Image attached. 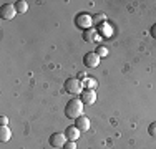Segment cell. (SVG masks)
<instances>
[{
  "mask_svg": "<svg viewBox=\"0 0 156 149\" xmlns=\"http://www.w3.org/2000/svg\"><path fill=\"white\" fill-rule=\"evenodd\" d=\"M63 86H65V91L70 93V95H80L81 89H83V85L78 78H68Z\"/></svg>",
  "mask_w": 156,
  "mask_h": 149,
  "instance_id": "cell-3",
  "label": "cell"
},
{
  "mask_svg": "<svg viewBox=\"0 0 156 149\" xmlns=\"http://www.w3.org/2000/svg\"><path fill=\"white\" fill-rule=\"evenodd\" d=\"M105 20H106V15L105 13H98V15L93 17V25H98V23H101V22H105Z\"/></svg>",
  "mask_w": 156,
  "mask_h": 149,
  "instance_id": "cell-15",
  "label": "cell"
},
{
  "mask_svg": "<svg viewBox=\"0 0 156 149\" xmlns=\"http://www.w3.org/2000/svg\"><path fill=\"white\" fill-rule=\"evenodd\" d=\"M80 99H81V103L87 104V106L95 104V101H96V93H95V89H85V91H81Z\"/></svg>",
  "mask_w": 156,
  "mask_h": 149,
  "instance_id": "cell-7",
  "label": "cell"
},
{
  "mask_svg": "<svg viewBox=\"0 0 156 149\" xmlns=\"http://www.w3.org/2000/svg\"><path fill=\"white\" fill-rule=\"evenodd\" d=\"M7 123H9L7 116H0V126H7Z\"/></svg>",
  "mask_w": 156,
  "mask_h": 149,
  "instance_id": "cell-18",
  "label": "cell"
},
{
  "mask_svg": "<svg viewBox=\"0 0 156 149\" xmlns=\"http://www.w3.org/2000/svg\"><path fill=\"white\" fill-rule=\"evenodd\" d=\"M151 36H153V38H156V23L151 27Z\"/></svg>",
  "mask_w": 156,
  "mask_h": 149,
  "instance_id": "cell-19",
  "label": "cell"
},
{
  "mask_svg": "<svg viewBox=\"0 0 156 149\" xmlns=\"http://www.w3.org/2000/svg\"><path fill=\"white\" fill-rule=\"evenodd\" d=\"M66 141H68V139H66L65 133H53L50 136V146L60 149V147H63L66 144Z\"/></svg>",
  "mask_w": 156,
  "mask_h": 149,
  "instance_id": "cell-4",
  "label": "cell"
},
{
  "mask_svg": "<svg viewBox=\"0 0 156 149\" xmlns=\"http://www.w3.org/2000/svg\"><path fill=\"white\" fill-rule=\"evenodd\" d=\"M15 5V10H17V13H25L28 10V3L25 2V0H18V2L13 3Z\"/></svg>",
  "mask_w": 156,
  "mask_h": 149,
  "instance_id": "cell-13",
  "label": "cell"
},
{
  "mask_svg": "<svg viewBox=\"0 0 156 149\" xmlns=\"http://www.w3.org/2000/svg\"><path fill=\"white\" fill-rule=\"evenodd\" d=\"M75 126L78 129H80V133H85V131H88L90 129V119H88L87 116H80L78 119H75Z\"/></svg>",
  "mask_w": 156,
  "mask_h": 149,
  "instance_id": "cell-8",
  "label": "cell"
},
{
  "mask_svg": "<svg viewBox=\"0 0 156 149\" xmlns=\"http://www.w3.org/2000/svg\"><path fill=\"white\" fill-rule=\"evenodd\" d=\"M10 137H12L10 128H7V126H0V141H2V143H7V141H10Z\"/></svg>",
  "mask_w": 156,
  "mask_h": 149,
  "instance_id": "cell-10",
  "label": "cell"
},
{
  "mask_svg": "<svg viewBox=\"0 0 156 149\" xmlns=\"http://www.w3.org/2000/svg\"><path fill=\"white\" fill-rule=\"evenodd\" d=\"M83 106L80 98H72L65 106V116L70 119H78L80 116H83Z\"/></svg>",
  "mask_w": 156,
  "mask_h": 149,
  "instance_id": "cell-1",
  "label": "cell"
},
{
  "mask_svg": "<svg viewBox=\"0 0 156 149\" xmlns=\"http://www.w3.org/2000/svg\"><path fill=\"white\" fill-rule=\"evenodd\" d=\"M65 136L68 141H76L78 137H80V129H78L76 126H68V128L65 129Z\"/></svg>",
  "mask_w": 156,
  "mask_h": 149,
  "instance_id": "cell-9",
  "label": "cell"
},
{
  "mask_svg": "<svg viewBox=\"0 0 156 149\" xmlns=\"http://www.w3.org/2000/svg\"><path fill=\"white\" fill-rule=\"evenodd\" d=\"M83 65L87 68H96L100 65V57L96 55V51H88L83 57Z\"/></svg>",
  "mask_w": 156,
  "mask_h": 149,
  "instance_id": "cell-5",
  "label": "cell"
},
{
  "mask_svg": "<svg viewBox=\"0 0 156 149\" xmlns=\"http://www.w3.org/2000/svg\"><path fill=\"white\" fill-rule=\"evenodd\" d=\"M96 55H98L100 58H101V57H106V55H108V48L103 47V45H100V47L96 48Z\"/></svg>",
  "mask_w": 156,
  "mask_h": 149,
  "instance_id": "cell-14",
  "label": "cell"
},
{
  "mask_svg": "<svg viewBox=\"0 0 156 149\" xmlns=\"http://www.w3.org/2000/svg\"><path fill=\"white\" fill-rule=\"evenodd\" d=\"M148 134L153 136V137H156V123H151V124L148 126Z\"/></svg>",
  "mask_w": 156,
  "mask_h": 149,
  "instance_id": "cell-16",
  "label": "cell"
},
{
  "mask_svg": "<svg viewBox=\"0 0 156 149\" xmlns=\"http://www.w3.org/2000/svg\"><path fill=\"white\" fill-rule=\"evenodd\" d=\"M81 85H83L85 89H95L96 86H98V81H96L95 78H87V80L81 81Z\"/></svg>",
  "mask_w": 156,
  "mask_h": 149,
  "instance_id": "cell-12",
  "label": "cell"
},
{
  "mask_svg": "<svg viewBox=\"0 0 156 149\" xmlns=\"http://www.w3.org/2000/svg\"><path fill=\"white\" fill-rule=\"evenodd\" d=\"M83 40H85V42H90V43H93L95 40H96V30H93V28H90V30H85V32H83Z\"/></svg>",
  "mask_w": 156,
  "mask_h": 149,
  "instance_id": "cell-11",
  "label": "cell"
},
{
  "mask_svg": "<svg viewBox=\"0 0 156 149\" xmlns=\"http://www.w3.org/2000/svg\"><path fill=\"white\" fill-rule=\"evenodd\" d=\"M17 10H15V5H12V3H3L2 7H0V17L3 18V20H12L13 17H15Z\"/></svg>",
  "mask_w": 156,
  "mask_h": 149,
  "instance_id": "cell-6",
  "label": "cell"
},
{
  "mask_svg": "<svg viewBox=\"0 0 156 149\" xmlns=\"http://www.w3.org/2000/svg\"><path fill=\"white\" fill-rule=\"evenodd\" d=\"M75 25L78 28H81L83 32L85 30H90L91 27H93V17H91L90 13H87V12H81L75 17Z\"/></svg>",
  "mask_w": 156,
  "mask_h": 149,
  "instance_id": "cell-2",
  "label": "cell"
},
{
  "mask_svg": "<svg viewBox=\"0 0 156 149\" xmlns=\"http://www.w3.org/2000/svg\"><path fill=\"white\" fill-rule=\"evenodd\" d=\"M63 149H76V141H66Z\"/></svg>",
  "mask_w": 156,
  "mask_h": 149,
  "instance_id": "cell-17",
  "label": "cell"
}]
</instances>
